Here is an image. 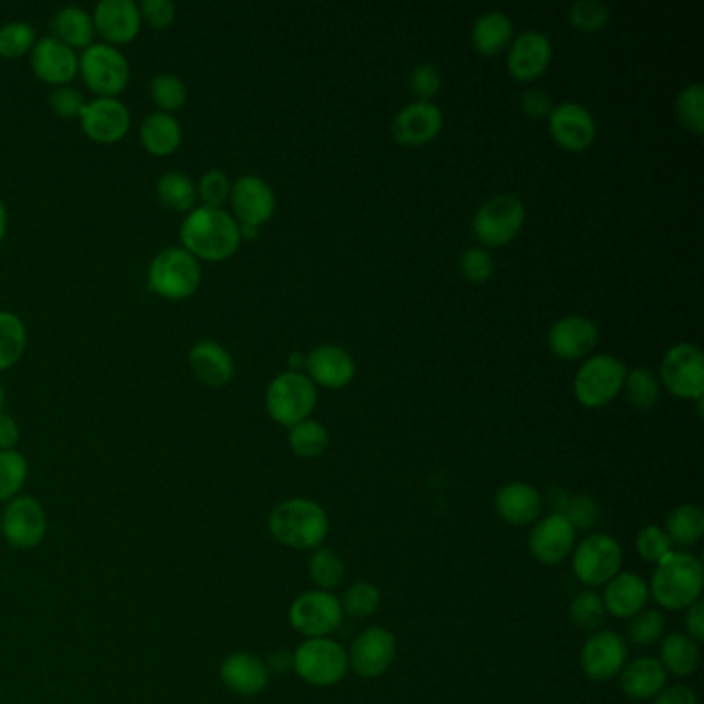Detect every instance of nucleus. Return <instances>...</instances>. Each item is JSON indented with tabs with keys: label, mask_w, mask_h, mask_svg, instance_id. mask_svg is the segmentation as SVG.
I'll use <instances>...</instances> for the list:
<instances>
[{
	"label": "nucleus",
	"mask_w": 704,
	"mask_h": 704,
	"mask_svg": "<svg viewBox=\"0 0 704 704\" xmlns=\"http://www.w3.org/2000/svg\"><path fill=\"white\" fill-rule=\"evenodd\" d=\"M522 114L531 121H548L551 110H553V100L548 92L539 90V87H529L521 95Z\"/></svg>",
	"instance_id": "55"
},
{
	"label": "nucleus",
	"mask_w": 704,
	"mask_h": 704,
	"mask_svg": "<svg viewBox=\"0 0 704 704\" xmlns=\"http://www.w3.org/2000/svg\"><path fill=\"white\" fill-rule=\"evenodd\" d=\"M560 505L562 506L558 515H562L574 529H589L598 522V503L584 494H572V496L560 494Z\"/></svg>",
	"instance_id": "45"
},
{
	"label": "nucleus",
	"mask_w": 704,
	"mask_h": 704,
	"mask_svg": "<svg viewBox=\"0 0 704 704\" xmlns=\"http://www.w3.org/2000/svg\"><path fill=\"white\" fill-rule=\"evenodd\" d=\"M603 599L593 589H587L572 599L570 603V620L572 624L584 632H598L605 620Z\"/></svg>",
	"instance_id": "42"
},
{
	"label": "nucleus",
	"mask_w": 704,
	"mask_h": 704,
	"mask_svg": "<svg viewBox=\"0 0 704 704\" xmlns=\"http://www.w3.org/2000/svg\"><path fill=\"white\" fill-rule=\"evenodd\" d=\"M343 622L341 599L329 591H307L293 599L290 608V624L307 639H324L333 634Z\"/></svg>",
	"instance_id": "12"
},
{
	"label": "nucleus",
	"mask_w": 704,
	"mask_h": 704,
	"mask_svg": "<svg viewBox=\"0 0 704 704\" xmlns=\"http://www.w3.org/2000/svg\"><path fill=\"white\" fill-rule=\"evenodd\" d=\"M269 534L291 550H317L329 536V515L310 498L283 500L269 515Z\"/></svg>",
	"instance_id": "2"
},
{
	"label": "nucleus",
	"mask_w": 704,
	"mask_h": 704,
	"mask_svg": "<svg viewBox=\"0 0 704 704\" xmlns=\"http://www.w3.org/2000/svg\"><path fill=\"white\" fill-rule=\"evenodd\" d=\"M381 605V591L372 582H355L341 599L343 613L352 615L355 620L370 618Z\"/></svg>",
	"instance_id": "44"
},
{
	"label": "nucleus",
	"mask_w": 704,
	"mask_h": 704,
	"mask_svg": "<svg viewBox=\"0 0 704 704\" xmlns=\"http://www.w3.org/2000/svg\"><path fill=\"white\" fill-rule=\"evenodd\" d=\"M291 372H300V367H307V353L293 352L290 355Z\"/></svg>",
	"instance_id": "60"
},
{
	"label": "nucleus",
	"mask_w": 704,
	"mask_h": 704,
	"mask_svg": "<svg viewBox=\"0 0 704 704\" xmlns=\"http://www.w3.org/2000/svg\"><path fill=\"white\" fill-rule=\"evenodd\" d=\"M636 550L646 562L659 565L661 560H665L672 553V541L663 531V527L649 525V527L641 529L636 536Z\"/></svg>",
	"instance_id": "50"
},
{
	"label": "nucleus",
	"mask_w": 704,
	"mask_h": 704,
	"mask_svg": "<svg viewBox=\"0 0 704 704\" xmlns=\"http://www.w3.org/2000/svg\"><path fill=\"white\" fill-rule=\"evenodd\" d=\"M291 451L302 457V459H317L329 446V429L322 426L317 420H304L296 426H291L290 436Z\"/></svg>",
	"instance_id": "37"
},
{
	"label": "nucleus",
	"mask_w": 704,
	"mask_h": 704,
	"mask_svg": "<svg viewBox=\"0 0 704 704\" xmlns=\"http://www.w3.org/2000/svg\"><path fill=\"white\" fill-rule=\"evenodd\" d=\"M19 426L11 415L0 414V451H15L19 443Z\"/></svg>",
	"instance_id": "59"
},
{
	"label": "nucleus",
	"mask_w": 704,
	"mask_h": 704,
	"mask_svg": "<svg viewBox=\"0 0 704 704\" xmlns=\"http://www.w3.org/2000/svg\"><path fill=\"white\" fill-rule=\"evenodd\" d=\"M628 367L620 358L599 353L589 358L574 376V397L587 410H598L612 403L624 389Z\"/></svg>",
	"instance_id": "5"
},
{
	"label": "nucleus",
	"mask_w": 704,
	"mask_h": 704,
	"mask_svg": "<svg viewBox=\"0 0 704 704\" xmlns=\"http://www.w3.org/2000/svg\"><path fill=\"white\" fill-rule=\"evenodd\" d=\"M52 30L56 31V38L66 46L83 48L90 46L95 25L93 17L85 9L71 4L62 7L61 11L52 17Z\"/></svg>",
	"instance_id": "34"
},
{
	"label": "nucleus",
	"mask_w": 704,
	"mask_h": 704,
	"mask_svg": "<svg viewBox=\"0 0 704 704\" xmlns=\"http://www.w3.org/2000/svg\"><path fill=\"white\" fill-rule=\"evenodd\" d=\"M627 659V641L613 630H598L582 644V674L593 682H608L620 675Z\"/></svg>",
	"instance_id": "15"
},
{
	"label": "nucleus",
	"mask_w": 704,
	"mask_h": 704,
	"mask_svg": "<svg viewBox=\"0 0 704 704\" xmlns=\"http://www.w3.org/2000/svg\"><path fill=\"white\" fill-rule=\"evenodd\" d=\"M675 112L682 126L692 135H703L704 128V90L701 83H692L677 93Z\"/></svg>",
	"instance_id": "43"
},
{
	"label": "nucleus",
	"mask_w": 704,
	"mask_h": 704,
	"mask_svg": "<svg viewBox=\"0 0 704 704\" xmlns=\"http://www.w3.org/2000/svg\"><path fill=\"white\" fill-rule=\"evenodd\" d=\"M138 13L154 28H168L176 17V4L172 0H143Z\"/></svg>",
	"instance_id": "56"
},
{
	"label": "nucleus",
	"mask_w": 704,
	"mask_h": 704,
	"mask_svg": "<svg viewBox=\"0 0 704 704\" xmlns=\"http://www.w3.org/2000/svg\"><path fill=\"white\" fill-rule=\"evenodd\" d=\"M599 343L598 324L587 317H565L553 322L548 333V348L560 360H581Z\"/></svg>",
	"instance_id": "21"
},
{
	"label": "nucleus",
	"mask_w": 704,
	"mask_h": 704,
	"mask_svg": "<svg viewBox=\"0 0 704 704\" xmlns=\"http://www.w3.org/2000/svg\"><path fill=\"white\" fill-rule=\"evenodd\" d=\"M659 383L674 397L701 401L704 395V355L694 343L670 348L659 366Z\"/></svg>",
	"instance_id": "10"
},
{
	"label": "nucleus",
	"mask_w": 704,
	"mask_h": 704,
	"mask_svg": "<svg viewBox=\"0 0 704 704\" xmlns=\"http://www.w3.org/2000/svg\"><path fill=\"white\" fill-rule=\"evenodd\" d=\"M2 398H4V391H2V384H0V407H2Z\"/></svg>",
	"instance_id": "62"
},
{
	"label": "nucleus",
	"mask_w": 704,
	"mask_h": 704,
	"mask_svg": "<svg viewBox=\"0 0 704 704\" xmlns=\"http://www.w3.org/2000/svg\"><path fill=\"white\" fill-rule=\"evenodd\" d=\"M190 367L203 383L211 386H224L234 376V360L230 352L215 341H199L188 353Z\"/></svg>",
	"instance_id": "30"
},
{
	"label": "nucleus",
	"mask_w": 704,
	"mask_h": 704,
	"mask_svg": "<svg viewBox=\"0 0 704 704\" xmlns=\"http://www.w3.org/2000/svg\"><path fill=\"white\" fill-rule=\"evenodd\" d=\"M525 205L517 195L503 193L486 200L474 217L475 238L488 248L513 242L525 224Z\"/></svg>",
	"instance_id": "7"
},
{
	"label": "nucleus",
	"mask_w": 704,
	"mask_h": 704,
	"mask_svg": "<svg viewBox=\"0 0 704 704\" xmlns=\"http://www.w3.org/2000/svg\"><path fill=\"white\" fill-rule=\"evenodd\" d=\"M28 482V460L17 451H0V503L19 496Z\"/></svg>",
	"instance_id": "41"
},
{
	"label": "nucleus",
	"mask_w": 704,
	"mask_h": 704,
	"mask_svg": "<svg viewBox=\"0 0 704 704\" xmlns=\"http://www.w3.org/2000/svg\"><path fill=\"white\" fill-rule=\"evenodd\" d=\"M152 95H154L155 104L164 107L166 112L178 110L186 102V85L178 75L164 73L152 81Z\"/></svg>",
	"instance_id": "51"
},
{
	"label": "nucleus",
	"mask_w": 704,
	"mask_h": 704,
	"mask_svg": "<svg viewBox=\"0 0 704 704\" xmlns=\"http://www.w3.org/2000/svg\"><path fill=\"white\" fill-rule=\"evenodd\" d=\"M494 508L506 525L525 527L539 521L543 513V498L531 484L510 482L496 491Z\"/></svg>",
	"instance_id": "23"
},
{
	"label": "nucleus",
	"mask_w": 704,
	"mask_h": 704,
	"mask_svg": "<svg viewBox=\"0 0 704 704\" xmlns=\"http://www.w3.org/2000/svg\"><path fill=\"white\" fill-rule=\"evenodd\" d=\"M659 653H661L659 663L663 665V670L667 674L677 675V677L694 674L701 665V649H698L696 641H692L684 632L667 634L661 641Z\"/></svg>",
	"instance_id": "32"
},
{
	"label": "nucleus",
	"mask_w": 704,
	"mask_h": 704,
	"mask_svg": "<svg viewBox=\"0 0 704 704\" xmlns=\"http://www.w3.org/2000/svg\"><path fill=\"white\" fill-rule=\"evenodd\" d=\"M291 670L310 686L327 689L335 686L345 677L350 670V659L341 643L329 636L307 639L293 651Z\"/></svg>",
	"instance_id": "4"
},
{
	"label": "nucleus",
	"mask_w": 704,
	"mask_h": 704,
	"mask_svg": "<svg viewBox=\"0 0 704 704\" xmlns=\"http://www.w3.org/2000/svg\"><path fill=\"white\" fill-rule=\"evenodd\" d=\"M50 106L62 118H75L81 116L85 107V97L73 85H59L54 92L50 93Z\"/></svg>",
	"instance_id": "54"
},
{
	"label": "nucleus",
	"mask_w": 704,
	"mask_h": 704,
	"mask_svg": "<svg viewBox=\"0 0 704 704\" xmlns=\"http://www.w3.org/2000/svg\"><path fill=\"white\" fill-rule=\"evenodd\" d=\"M83 131L100 143H114L123 138L131 126L128 107L116 97H97L85 104L81 112Z\"/></svg>",
	"instance_id": "22"
},
{
	"label": "nucleus",
	"mask_w": 704,
	"mask_h": 704,
	"mask_svg": "<svg viewBox=\"0 0 704 704\" xmlns=\"http://www.w3.org/2000/svg\"><path fill=\"white\" fill-rule=\"evenodd\" d=\"M649 598V584L634 572H618L612 581L605 582L601 596L605 612L622 620H630L632 615L643 612Z\"/></svg>",
	"instance_id": "28"
},
{
	"label": "nucleus",
	"mask_w": 704,
	"mask_h": 704,
	"mask_svg": "<svg viewBox=\"0 0 704 704\" xmlns=\"http://www.w3.org/2000/svg\"><path fill=\"white\" fill-rule=\"evenodd\" d=\"M443 87L441 71L432 64H417L410 75V90L417 102H429Z\"/></svg>",
	"instance_id": "52"
},
{
	"label": "nucleus",
	"mask_w": 704,
	"mask_h": 704,
	"mask_svg": "<svg viewBox=\"0 0 704 704\" xmlns=\"http://www.w3.org/2000/svg\"><path fill=\"white\" fill-rule=\"evenodd\" d=\"M141 141L147 152L168 155L178 149L183 141V128L168 112H152L141 123Z\"/></svg>",
	"instance_id": "33"
},
{
	"label": "nucleus",
	"mask_w": 704,
	"mask_h": 704,
	"mask_svg": "<svg viewBox=\"0 0 704 704\" xmlns=\"http://www.w3.org/2000/svg\"><path fill=\"white\" fill-rule=\"evenodd\" d=\"M622 391L636 412H649L658 405L659 379L649 367H632L627 372Z\"/></svg>",
	"instance_id": "36"
},
{
	"label": "nucleus",
	"mask_w": 704,
	"mask_h": 704,
	"mask_svg": "<svg viewBox=\"0 0 704 704\" xmlns=\"http://www.w3.org/2000/svg\"><path fill=\"white\" fill-rule=\"evenodd\" d=\"M183 245L193 257L207 261H224L240 246V226L234 215L221 207L203 205L184 219L180 228Z\"/></svg>",
	"instance_id": "1"
},
{
	"label": "nucleus",
	"mask_w": 704,
	"mask_h": 704,
	"mask_svg": "<svg viewBox=\"0 0 704 704\" xmlns=\"http://www.w3.org/2000/svg\"><path fill=\"white\" fill-rule=\"evenodd\" d=\"M397 655V641L391 630L370 627L358 634L348 651L350 667L362 677H381L386 674Z\"/></svg>",
	"instance_id": "14"
},
{
	"label": "nucleus",
	"mask_w": 704,
	"mask_h": 704,
	"mask_svg": "<svg viewBox=\"0 0 704 704\" xmlns=\"http://www.w3.org/2000/svg\"><path fill=\"white\" fill-rule=\"evenodd\" d=\"M35 44V31L25 21H9L0 28V54L17 59Z\"/></svg>",
	"instance_id": "47"
},
{
	"label": "nucleus",
	"mask_w": 704,
	"mask_h": 704,
	"mask_svg": "<svg viewBox=\"0 0 704 704\" xmlns=\"http://www.w3.org/2000/svg\"><path fill=\"white\" fill-rule=\"evenodd\" d=\"M267 661L252 653H231L219 665V677L226 689L240 696H257L269 686Z\"/></svg>",
	"instance_id": "25"
},
{
	"label": "nucleus",
	"mask_w": 704,
	"mask_h": 704,
	"mask_svg": "<svg viewBox=\"0 0 704 704\" xmlns=\"http://www.w3.org/2000/svg\"><path fill=\"white\" fill-rule=\"evenodd\" d=\"M79 66L85 83L102 97H114L116 93L123 92L131 75L126 56L112 44L85 48Z\"/></svg>",
	"instance_id": "13"
},
{
	"label": "nucleus",
	"mask_w": 704,
	"mask_h": 704,
	"mask_svg": "<svg viewBox=\"0 0 704 704\" xmlns=\"http://www.w3.org/2000/svg\"><path fill=\"white\" fill-rule=\"evenodd\" d=\"M684 627H686V634H689L692 641H703L704 639V603L698 599L696 603H692L686 612V620H684Z\"/></svg>",
	"instance_id": "58"
},
{
	"label": "nucleus",
	"mask_w": 704,
	"mask_h": 704,
	"mask_svg": "<svg viewBox=\"0 0 704 704\" xmlns=\"http://www.w3.org/2000/svg\"><path fill=\"white\" fill-rule=\"evenodd\" d=\"M4 230H7V209H4V205L0 203V240H2V236H4Z\"/></svg>",
	"instance_id": "61"
},
{
	"label": "nucleus",
	"mask_w": 704,
	"mask_h": 704,
	"mask_svg": "<svg viewBox=\"0 0 704 704\" xmlns=\"http://www.w3.org/2000/svg\"><path fill=\"white\" fill-rule=\"evenodd\" d=\"M655 704H698V698L694 694V690H690L684 684H674V686H665L655 696Z\"/></svg>",
	"instance_id": "57"
},
{
	"label": "nucleus",
	"mask_w": 704,
	"mask_h": 704,
	"mask_svg": "<svg viewBox=\"0 0 704 704\" xmlns=\"http://www.w3.org/2000/svg\"><path fill=\"white\" fill-rule=\"evenodd\" d=\"M197 193L195 183L183 172H168L157 180V197L174 211L190 209L197 200Z\"/></svg>",
	"instance_id": "38"
},
{
	"label": "nucleus",
	"mask_w": 704,
	"mask_h": 704,
	"mask_svg": "<svg viewBox=\"0 0 704 704\" xmlns=\"http://www.w3.org/2000/svg\"><path fill=\"white\" fill-rule=\"evenodd\" d=\"M663 531L670 537L672 546L692 548L701 541L704 534V513L698 506L682 505L674 508L667 519Z\"/></svg>",
	"instance_id": "35"
},
{
	"label": "nucleus",
	"mask_w": 704,
	"mask_h": 704,
	"mask_svg": "<svg viewBox=\"0 0 704 704\" xmlns=\"http://www.w3.org/2000/svg\"><path fill=\"white\" fill-rule=\"evenodd\" d=\"M513 35H515L513 21L500 11H490L475 21L472 44L475 52L484 56H498L513 44Z\"/></svg>",
	"instance_id": "31"
},
{
	"label": "nucleus",
	"mask_w": 704,
	"mask_h": 704,
	"mask_svg": "<svg viewBox=\"0 0 704 704\" xmlns=\"http://www.w3.org/2000/svg\"><path fill=\"white\" fill-rule=\"evenodd\" d=\"M308 379L324 389H343L355 376L352 353L339 345H319L307 355Z\"/></svg>",
	"instance_id": "24"
},
{
	"label": "nucleus",
	"mask_w": 704,
	"mask_h": 704,
	"mask_svg": "<svg viewBox=\"0 0 704 704\" xmlns=\"http://www.w3.org/2000/svg\"><path fill=\"white\" fill-rule=\"evenodd\" d=\"M665 632V618L659 610H643L630 618L628 622V636L634 644L649 646L661 641Z\"/></svg>",
	"instance_id": "46"
},
{
	"label": "nucleus",
	"mask_w": 704,
	"mask_h": 704,
	"mask_svg": "<svg viewBox=\"0 0 704 704\" xmlns=\"http://www.w3.org/2000/svg\"><path fill=\"white\" fill-rule=\"evenodd\" d=\"M231 207L240 228L259 230L276 214V193L261 176H242L231 186Z\"/></svg>",
	"instance_id": "17"
},
{
	"label": "nucleus",
	"mask_w": 704,
	"mask_h": 704,
	"mask_svg": "<svg viewBox=\"0 0 704 704\" xmlns=\"http://www.w3.org/2000/svg\"><path fill=\"white\" fill-rule=\"evenodd\" d=\"M570 23L584 33H596L610 21V9L598 0H579L570 7Z\"/></svg>",
	"instance_id": "48"
},
{
	"label": "nucleus",
	"mask_w": 704,
	"mask_h": 704,
	"mask_svg": "<svg viewBox=\"0 0 704 704\" xmlns=\"http://www.w3.org/2000/svg\"><path fill=\"white\" fill-rule=\"evenodd\" d=\"M48 517L33 496H17L0 513V536L15 550H31L44 541Z\"/></svg>",
	"instance_id": "11"
},
{
	"label": "nucleus",
	"mask_w": 704,
	"mask_h": 704,
	"mask_svg": "<svg viewBox=\"0 0 704 704\" xmlns=\"http://www.w3.org/2000/svg\"><path fill=\"white\" fill-rule=\"evenodd\" d=\"M443 110L432 102H414L401 107L391 124V133L398 145L422 147L441 135Z\"/></svg>",
	"instance_id": "19"
},
{
	"label": "nucleus",
	"mask_w": 704,
	"mask_h": 704,
	"mask_svg": "<svg viewBox=\"0 0 704 704\" xmlns=\"http://www.w3.org/2000/svg\"><path fill=\"white\" fill-rule=\"evenodd\" d=\"M624 551L618 539L605 534L584 537L572 550V570L587 587H603L622 572Z\"/></svg>",
	"instance_id": "8"
},
{
	"label": "nucleus",
	"mask_w": 704,
	"mask_h": 704,
	"mask_svg": "<svg viewBox=\"0 0 704 704\" xmlns=\"http://www.w3.org/2000/svg\"><path fill=\"white\" fill-rule=\"evenodd\" d=\"M25 343H28L25 324L13 312L0 310V370L15 364L17 360L23 355Z\"/></svg>",
	"instance_id": "40"
},
{
	"label": "nucleus",
	"mask_w": 704,
	"mask_h": 704,
	"mask_svg": "<svg viewBox=\"0 0 704 704\" xmlns=\"http://www.w3.org/2000/svg\"><path fill=\"white\" fill-rule=\"evenodd\" d=\"M33 71L48 83H66L75 77L79 61L75 50L66 46L59 38L46 35L31 48Z\"/></svg>",
	"instance_id": "26"
},
{
	"label": "nucleus",
	"mask_w": 704,
	"mask_h": 704,
	"mask_svg": "<svg viewBox=\"0 0 704 704\" xmlns=\"http://www.w3.org/2000/svg\"><path fill=\"white\" fill-rule=\"evenodd\" d=\"M319 401L317 384L308 379L302 372H283L276 376L269 389L265 405L267 412L281 426H296L304 420H310V414L314 412Z\"/></svg>",
	"instance_id": "6"
},
{
	"label": "nucleus",
	"mask_w": 704,
	"mask_h": 704,
	"mask_svg": "<svg viewBox=\"0 0 704 704\" xmlns=\"http://www.w3.org/2000/svg\"><path fill=\"white\" fill-rule=\"evenodd\" d=\"M308 574L321 591H333L345 579V562L331 548H317L308 562Z\"/></svg>",
	"instance_id": "39"
},
{
	"label": "nucleus",
	"mask_w": 704,
	"mask_h": 704,
	"mask_svg": "<svg viewBox=\"0 0 704 704\" xmlns=\"http://www.w3.org/2000/svg\"><path fill=\"white\" fill-rule=\"evenodd\" d=\"M577 546V529L570 522L551 513L546 519L536 522L529 536V551L537 562L546 567H556L565 562Z\"/></svg>",
	"instance_id": "18"
},
{
	"label": "nucleus",
	"mask_w": 704,
	"mask_h": 704,
	"mask_svg": "<svg viewBox=\"0 0 704 704\" xmlns=\"http://www.w3.org/2000/svg\"><path fill=\"white\" fill-rule=\"evenodd\" d=\"M667 686V672L655 658L630 661L620 672V689L632 701H651Z\"/></svg>",
	"instance_id": "29"
},
{
	"label": "nucleus",
	"mask_w": 704,
	"mask_h": 704,
	"mask_svg": "<svg viewBox=\"0 0 704 704\" xmlns=\"http://www.w3.org/2000/svg\"><path fill=\"white\" fill-rule=\"evenodd\" d=\"M93 25L107 42L123 44L137 35L141 13L133 0H102L95 7Z\"/></svg>",
	"instance_id": "27"
},
{
	"label": "nucleus",
	"mask_w": 704,
	"mask_h": 704,
	"mask_svg": "<svg viewBox=\"0 0 704 704\" xmlns=\"http://www.w3.org/2000/svg\"><path fill=\"white\" fill-rule=\"evenodd\" d=\"M199 193L205 205L219 207L224 200L230 197L231 184L228 174L221 169H209L200 180Z\"/></svg>",
	"instance_id": "53"
},
{
	"label": "nucleus",
	"mask_w": 704,
	"mask_h": 704,
	"mask_svg": "<svg viewBox=\"0 0 704 704\" xmlns=\"http://www.w3.org/2000/svg\"><path fill=\"white\" fill-rule=\"evenodd\" d=\"M550 135L565 152L582 154L598 138V124L591 112L581 104L565 102L551 110L548 118Z\"/></svg>",
	"instance_id": "16"
},
{
	"label": "nucleus",
	"mask_w": 704,
	"mask_h": 704,
	"mask_svg": "<svg viewBox=\"0 0 704 704\" xmlns=\"http://www.w3.org/2000/svg\"><path fill=\"white\" fill-rule=\"evenodd\" d=\"M551 62L550 38L541 31H525L510 48L506 56L508 73L517 81L531 83L541 77Z\"/></svg>",
	"instance_id": "20"
},
{
	"label": "nucleus",
	"mask_w": 704,
	"mask_h": 704,
	"mask_svg": "<svg viewBox=\"0 0 704 704\" xmlns=\"http://www.w3.org/2000/svg\"><path fill=\"white\" fill-rule=\"evenodd\" d=\"M200 283V265L186 248H164L149 267V286L169 300L193 296Z\"/></svg>",
	"instance_id": "9"
},
{
	"label": "nucleus",
	"mask_w": 704,
	"mask_h": 704,
	"mask_svg": "<svg viewBox=\"0 0 704 704\" xmlns=\"http://www.w3.org/2000/svg\"><path fill=\"white\" fill-rule=\"evenodd\" d=\"M703 562L689 551H672L659 562L649 593L665 610H689L703 593Z\"/></svg>",
	"instance_id": "3"
},
{
	"label": "nucleus",
	"mask_w": 704,
	"mask_h": 704,
	"mask_svg": "<svg viewBox=\"0 0 704 704\" xmlns=\"http://www.w3.org/2000/svg\"><path fill=\"white\" fill-rule=\"evenodd\" d=\"M459 265L463 277L469 283H474V286H482V283L490 281L491 276H494V269H496L494 257H491L490 252L486 248H477V246L467 248L460 255Z\"/></svg>",
	"instance_id": "49"
}]
</instances>
